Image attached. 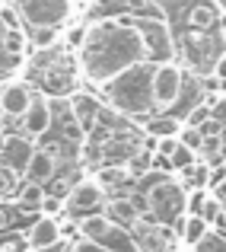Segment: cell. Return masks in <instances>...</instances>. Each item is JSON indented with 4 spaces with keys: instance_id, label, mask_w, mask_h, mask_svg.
<instances>
[{
    "instance_id": "4",
    "label": "cell",
    "mask_w": 226,
    "mask_h": 252,
    "mask_svg": "<svg viewBox=\"0 0 226 252\" xmlns=\"http://www.w3.org/2000/svg\"><path fill=\"white\" fill-rule=\"evenodd\" d=\"M29 83H35L45 96H67L77 86V67L74 58L64 48L51 45V48H42V55L29 64Z\"/></svg>"
},
{
    "instance_id": "8",
    "label": "cell",
    "mask_w": 226,
    "mask_h": 252,
    "mask_svg": "<svg viewBox=\"0 0 226 252\" xmlns=\"http://www.w3.org/2000/svg\"><path fill=\"white\" fill-rule=\"evenodd\" d=\"M89 13H92V19H105V16H156V19H166L159 0H96Z\"/></svg>"
},
{
    "instance_id": "28",
    "label": "cell",
    "mask_w": 226,
    "mask_h": 252,
    "mask_svg": "<svg viewBox=\"0 0 226 252\" xmlns=\"http://www.w3.org/2000/svg\"><path fill=\"white\" fill-rule=\"evenodd\" d=\"M195 252H226V233H220V230H210V233L195 246Z\"/></svg>"
},
{
    "instance_id": "37",
    "label": "cell",
    "mask_w": 226,
    "mask_h": 252,
    "mask_svg": "<svg viewBox=\"0 0 226 252\" xmlns=\"http://www.w3.org/2000/svg\"><path fill=\"white\" fill-rule=\"evenodd\" d=\"M178 137H156V154H163V157H172L178 150Z\"/></svg>"
},
{
    "instance_id": "27",
    "label": "cell",
    "mask_w": 226,
    "mask_h": 252,
    "mask_svg": "<svg viewBox=\"0 0 226 252\" xmlns=\"http://www.w3.org/2000/svg\"><path fill=\"white\" fill-rule=\"evenodd\" d=\"M19 189V172L10 169L6 163H0V198H10Z\"/></svg>"
},
{
    "instance_id": "26",
    "label": "cell",
    "mask_w": 226,
    "mask_h": 252,
    "mask_svg": "<svg viewBox=\"0 0 226 252\" xmlns=\"http://www.w3.org/2000/svg\"><path fill=\"white\" fill-rule=\"evenodd\" d=\"M178 141H182L185 147H191V150H198V154H201L207 134H204L201 128H195V125H182V131H178Z\"/></svg>"
},
{
    "instance_id": "22",
    "label": "cell",
    "mask_w": 226,
    "mask_h": 252,
    "mask_svg": "<svg viewBox=\"0 0 226 252\" xmlns=\"http://www.w3.org/2000/svg\"><path fill=\"white\" fill-rule=\"evenodd\" d=\"M182 176H185L182 182L188 185V191L191 189H207V185H210V176H214V166H210L204 157H198L188 169H182Z\"/></svg>"
},
{
    "instance_id": "9",
    "label": "cell",
    "mask_w": 226,
    "mask_h": 252,
    "mask_svg": "<svg viewBox=\"0 0 226 252\" xmlns=\"http://www.w3.org/2000/svg\"><path fill=\"white\" fill-rule=\"evenodd\" d=\"M19 122H23V131L29 137H38V141H42V137L51 134V128H55V102H51L45 93H38V96L32 99L29 112H26Z\"/></svg>"
},
{
    "instance_id": "25",
    "label": "cell",
    "mask_w": 226,
    "mask_h": 252,
    "mask_svg": "<svg viewBox=\"0 0 226 252\" xmlns=\"http://www.w3.org/2000/svg\"><path fill=\"white\" fill-rule=\"evenodd\" d=\"M0 48H3L10 58H19L26 48H29V42H26V35H23L19 29H10V32L3 35V42H0Z\"/></svg>"
},
{
    "instance_id": "44",
    "label": "cell",
    "mask_w": 226,
    "mask_h": 252,
    "mask_svg": "<svg viewBox=\"0 0 226 252\" xmlns=\"http://www.w3.org/2000/svg\"><path fill=\"white\" fill-rule=\"evenodd\" d=\"M214 3H217V6H220V10L226 13V0H214Z\"/></svg>"
},
{
    "instance_id": "2",
    "label": "cell",
    "mask_w": 226,
    "mask_h": 252,
    "mask_svg": "<svg viewBox=\"0 0 226 252\" xmlns=\"http://www.w3.org/2000/svg\"><path fill=\"white\" fill-rule=\"evenodd\" d=\"M153 61L134 64L131 70L118 74L115 80L102 86L105 99L115 112L128 118H153L156 115V99H153Z\"/></svg>"
},
{
    "instance_id": "3",
    "label": "cell",
    "mask_w": 226,
    "mask_h": 252,
    "mask_svg": "<svg viewBox=\"0 0 226 252\" xmlns=\"http://www.w3.org/2000/svg\"><path fill=\"white\" fill-rule=\"evenodd\" d=\"M143 195V208L156 217L159 223H178L185 217V204H188V185L175 179L172 172H147L137 179Z\"/></svg>"
},
{
    "instance_id": "16",
    "label": "cell",
    "mask_w": 226,
    "mask_h": 252,
    "mask_svg": "<svg viewBox=\"0 0 226 252\" xmlns=\"http://www.w3.org/2000/svg\"><path fill=\"white\" fill-rule=\"evenodd\" d=\"M220 6L214 0H195L188 6V13L182 16V23H188V29H201V32H210L214 26H220Z\"/></svg>"
},
{
    "instance_id": "31",
    "label": "cell",
    "mask_w": 226,
    "mask_h": 252,
    "mask_svg": "<svg viewBox=\"0 0 226 252\" xmlns=\"http://www.w3.org/2000/svg\"><path fill=\"white\" fill-rule=\"evenodd\" d=\"M0 19H3L10 29H19V26H23V13H19V6L10 3V0H3V3H0Z\"/></svg>"
},
{
    "instance_id": "12",
    "label": "cell",
    "mask_w": 226,
    "mask_h": 252,
    "mask_svg": "<svg viewBox=\"0 0 226 252\" xmlns=\"http://www.w3.org/2000/svg\"><path fill=\"white\" fill-rule=\"evenodd\" d=\"M26 240H29L32 249H51V246H61L64 230H61V223H57V217L38 214L35 220H29V227H26Z\"/></svg>"
},
{
    "instance_id": "17",
    "label": "cell",
    "mask_w": 226,
    "mask_h": 252,
    "mask_svg": "<svg viewBox=\"0 0 226 252\" xmlns=\"http://www.w3.org/2000/svg\"><path fill=\"white\" fill-rule=\"evenodd\" d=\"M175 230H178V236H182V243H185V246H191V249H195L198 243H201V240H204V236H207L214 227H210V223L204 220L201 214H185L182 220L175 223Z\"/></svg>"
},
{
    "instance_id": "35",
    "label": "cell",
    "mask_w": 226,
    "mask_h": 252,
    "mask_svg": "<svg viewBox=\"0 0 226 252\" xmlns=\"http://www.w3.org/2000/svg\"><path fill=\"white\" fill-rule=\"evenodd\" d=\"M207 102H210V115L226 128V96H207Z\"/></svg>"
},
{
    "instance_id": "7",
    "label": "cell",
    "mask_w": 226,
    "mask_h": 252,
    "mask_svg": "<svg viewBox=\"0 0 226 252\" xmlns=\"http://www.w3.org/2000/svg\"><path fill=\"white\" fill-rule=\"evenodd\" d=\"M105 185L99 179H77L74 189L67 195V214L86 217V214H96V211H105Z\"/></svg>"
},
{
    "instance_id": "24",
    "label": "cell",
    "mask_w": 226,
    "mask_h": 252,
    "mask_svg": "<svg viewBox=\"0 0 226 252\" xmlns=\"http://www.w3.org/2000/svg\"><path fill=\"white\" fill-rule=\"evenodd\" d=\"M29 35H32V48H51V45H57L55 26H29Z\"/></svg>"
},
{
    "instance_id": "20",
    "label": "cell",
    "mask_w": 226,
    "mask_h": 252,
    "mask_svg": "<svg viewBox=\"0 0 226 252\" xmlns=\"http://www.w3.org/2000/svg\"><path fill=\"white\" fill-rule=\"evenodd\" d=\"M182 118H175L172 112H156L153 118H147V125H143V131H147L150 137H178V131H182Z\"/></svg>"
},
{
    "instance_id": "41",
    "label": "cell",
    "mask_w": 226,
    "mask_h": 252,
    "mask_svg": "<svg viewBox=\"0 0 226 252\" xmlns=\"http://www.w3.org/2000/svg\"><path fill=\"white\" fill-rule=\"evenodd\" d=\"M6 32H10V26H6L3 19H0V42H3V35H6Z\"/></svg>"
},
{
    "instance_id": "14",
    "label": "cell",
    "mask_w": 226,
    "mask_h": 252,
    "mask_svg": "<svg viewBox=\"0 0 226 252\" xmlns=\"http://www.w3.org/2000/svg\"><path fill=\"white\" fill-rule=\"evenodd\" d=\"M57 166H61V160H57L51 150L35 147V154H32V160H29V166H26L23 179H29V182H38V185H45V189H48V182L57 176Z\"/></svg>"
},
{
    "instance_id": "36",
    "label": "cell",
    "mask_w": 226,
    "mask_h": 252,
    "mask_svg": "<svg viewBox=\"0 0 226 252\" xmlns=\"http://www.w3.org/2000/svg\"><path fill=\"white\" fill-rule=\"evenodd\" d=\"M70 252H109L102 246V243H96V240H86V236H80V240L70 243Z\"/></svg>"
},
{
    "instance_id": "30",
    "label": "cell",
    "mask_w": 226,
    "mask_h": 252,
    "mask_svg": "<svg viewBox=\"0 0 226 252\" xmlns=\"http://www.w3.org/2000/svg\"><path fill=\"white\" fill-rule=\"evenodd\" d=\"M29 240H26V233H6L0 236V252H29Z\"/></svg>"
},
{
    "instance_id": "40",
    "label": "cell",
    "mask_w": 226,
    "mask_h": 252,
    "mask_svg": "<svg viewBox=\"0 0 226 252\" xmlns=\"http://www.w3.org/2000/svg\"><path fill=\"white\" fill-rule=\"evenodd\" d=\"M220 38H223V45H226V16L220 19Z\"/></svg>"
},
{
    "instance_id": "18",
    "label": "cell",
    "mask_w": 226,
    "mask_h": 252,
    "mask_svg": "<svg viewBox=\"0 0 226 252\" xmlns=\"http://www.w3.org/2000/svg\"><path fill=\"white\" fill-rule=\"evenodd\" d=\"M102 246L109 249V252H143L141 243H137V236H134V230L121 227V223H112V230L105 233Z\"/></svg>"
},
{
    "instance_id": "21",
    "label": "cell",
    "mask_w": 226,
    "mask_h": 252,
    "mask_svg": "<svg viewBox=\"0 0 226 252\" xmlns=\"http://www.w3.org/2000/svg\"><path fill=\"white\" fill-rule=\"evenodd\" d=\"M45 195H48V189H45V185L23 179V185L16 189V204H19L23 211H38V214H42V201H45Z\"/></svg>"
},
{
    "instance_id": "23",
    "label": "cell",
    "mask_w": 226,
    "mask_h": 252,
    "mask_svg": "<svg viewBox=\"0 0 226 252\" xmlns=\"http://www.w3.org/2000/svg\"><path fill=\"white\" fill-rule=\"evenodd\" d=\"M153 157H156V150H153V147H147V150L137 147L134 154L124 160V166H128V172L134 179H141V176H147V172H153Z\"/></svg>"
},
{
    "instance_id": "43",
    "label": "cell",
    "mask_w": 226,
    "mask_h": 252,
    "mask_svg": "<svg viewBox=\"0 0 226 252\" xmlns=\"http://www.w3.org/2000/svg\"><path fill=\"white\" fill-rule=\"evenodd\" d=\"M3 118H6V112H3V99H0V128H3Z\"/></svg>"
},
{
    "instance_id": "5",
    "label": "cell",
    "mask_w": 226,
    "mask_h": 252,
    "mask_svg": "<svg viewBox=\"0 0 226 252\" xmlns=\"http://www.w3.org/2000/svg\"><path fill=\"white\" fill-rule=\"evenodd\" d=\"M185 86V70L175 61H163L153 67V99H156V112H169L178 102Z\"/></svg>"
},
{
    "instance_id": "32",
    "label": "cell",
    "mask_w": 226,
    "mask_h": 252,
    "mask_svg": "<svg viewBox=\"0 0 226 252\" xmlns=\"http://www.w3.org/2000/svg\"><path fill=\"white\" fill-rule=\"evenodd\" d=\"M42 214H48V217H57V214H67V198H57V195H45V201H42Z\"/></svg>"
},
{
    "instance_id": "39",
    "label": "cell",
    "mask_w": 226,
    "mask_h": 252,
    "mask_svg": "<svg viewBox=\"0 0 226 252\" xmlns=\"http://www.w3.org/2000/svg\"><path fill=\"white\" fill-rule=\"evenodd\" d=\"M6 58H10V55H6V51L0 48V77H3L6 70H10V61H6Z\"/></svg>"
},
{
    "instance_id": "11",
    "label": "cell",
    "mask_w": 226,
    "mask_h": 252,
    "mask_svg": "<svg viewBox=\"0 0 226 252\" xmlns=\"http://www.w3.org/2000/svg\"><path fill=\"white\" fill-rule=\"evenodd\" d=\"M0 99H3V112L6 118H23L26 112H29L32 99H35V93H32L29 80H6L3 86H0Z\"/></svg>"
},
{
    "instance_id": "6",
    "label": "cell",
    "mask_w": 226,
    "mask_h": 252,
    "mask_svg": "<svg viewBox=\"0 0 226 252\" xmlns=\"http://www.w3.org/2000/svg\"><path fill=\"white\" fill-rule=\"evenodd\" d=\"M19 13H23V23L29 26H55L61 29L70 16V0H16Z\"/></svg>"
},
{
    "instance_id": "33",
    "label": "cell",
    "mask_w": 226,
    "mask_h": 252,
    "mask_svg": "<svg viewBox=\"0 0 226 252\" xmlns=\"http://www.w3.org/2000/svg\"><path fill=\"white\" fill-rule=\"evenodd\" d=\"M86 29H89V23L70 26V29H67V48H77L80 51V45H83V38H86Z\"/></svg>"
},
{
    "instance_id": "15",
    "label": "cell",
    "mask_w": 226,
    "mask_h": 252,
    "mask_svg": "<svg viewBox=\"0 0 226 252\" xmlns=\"http://www.w3.org/2000/svg\"><path fill=\"white\" fill-rule=\"evenodd\" d=\"M105 214L115 223H121V227H134L143 217V208H141V201L131 198V195H112L109 201H105Z\"/></svg>"
},
{
    "instance_id": "34",
    "label": "cell",
    "mask_w": 226,
    "mask_h": 252,
    "mask_svg": "<svg viewBox=\"0 0 226 252\" xmlns=\"http://www.w3.org/2000/svg\"><path fill=\"white\" fill-rule=\"evenodd\" d=\"M210 118V102H201L198 109H191L188 112V118H185V125H195V128H201L204 122Z\"/></svg>"
},
{
    "instance_id": "29",
    "label": "cell",
    "mask_w": 226,
    "mask_h": 252,
    "mask_svg": "<svg viewBox=\"0 0 226 252\" xmlns=\"http://www.w3.org/2000/svg\"><path fill=\"white\" fill-rule=\"evenodd\" d=\"M198 157H201L198 150H191V147H185V144H178V150L169 157V160H172V169H175V172H182V169H188L191 163L198 160Z\"/></svg>"
},
{
    "instance_id": "42",
    "label": "cell",
    "mask_w": 226,
    "mask_h": 252,
    "mask_svg": "<svg viewBox=\"0 0 226 252\" xmlns=\"http://www.w3.org/2000/svg\"><path fill=\"white\" fill-rule=\"evenodd\" d=\"M3 147H6V134H3V128H0V154H3Z\"/></svg>"
},
{
    "instance_id": "10",
    "label": "cell",
    "mask_w": 226,
    "mask_h": 252,
    "mask_svg": "<svg viewBox=\"0 0 226 252\" xmlns=\"http://www.w3.org/2000/svg\"><path fill=\"white\" fill-rule=\"evenodd\" d=\"M70 112H74L77 125L86 131V137L92 134V131L99 128V122H102V105H99V99L92 96V93H83V90H74L67 99Z\"/></svg>"
},
{
    "instance_id": "19",
    "label": "cell",
    "mask_w": 226,
    "mask_h": 252,
    "mask_svg": "<svg viewBox=\"0 0 226 252\" xmlns=\"http://www.w3.org/2000/svg\"><path fill=\"white\" fill-rule=\"evenodd\" d=\"M112 223H115V220H112L105 211H96V214H86V217H80V220H77V233L86 236V240L102 243L105 233L112 230Z\"/></svg>"
},
{
    "instance_id": "1",
    "label": "cell",
    "mask_w": 226,
    "mask_h": 252,
    "mask_svg": "<svg viewBox=\"0 0 226 252\" xmlns=\"http://www.w3.org/2000/svg\"><path fill=\"white\" fill-rule=\"evenodd\" d=\"M150 61L143 42L141 16H105L92 19L80 45V70L89 83L105 86L134 64Z\"/></svg>"
},
{
    "instance_id": "13",
    "label": "cell",
    "mask_w": 226,
    "mask_h": 252,
    "mask_svg": "<svg viewBox=\"0 0 226 252\" xmlns=\"http://www.w3.org/2000/svg\"><path fill=\"white\" fill-rule=\"evenodd\" d=\"M32 154H35V144H32L29 134H6V147L0 154V163H6L10 169H16L23 176L29 160H32Z\"/></svg>"
},
{
    "instance_id": "38",
    "label": "cell",
    "mask_w": 226,
    "mask_h": 252,
    "mask_svg": "<svg viewBox=\"0 0 226 252\" xmlns=\"http://www.w3.org/2000/svg\"><path fill=\"white\" fill-rule=\"evenodd\" d=\"M210 74H217L220 80H226V51H223V55L214 61V70H210Z\"/></svg>"
}]
</instances>
